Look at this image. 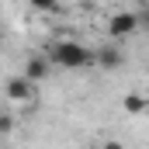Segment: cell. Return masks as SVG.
Returning a JSON list of instances; mask_svg holds the SVG:
<instances>
[{"label": "cell", "mask_w": 149, "mask_h": 149, "mask_svg": "<svg viewBox=\"0 0 149 149\" xmlns=\"http://www.w3.org/2000/svg\"><path fill=\"white\" fill-rule=\"evenodd\" d=\"M94 63V52L83 49L80 42H59L52 49V66H63V70H83Z\"/></svg>", "instance_id": "cell-1"}, {"label": "cell", "mask_w": 149, "mask_h": 149, "mask_svg": "<svg viewBox=\"0 0 149 149\" xmlns=\"http://www.w3.org/2000/svg\"><path fill=\"white\" fill-rule=\"evenodd\" d=\"M135 28H139V17H135L132 10H121V14H114L111 21H108V31H111V38H128Z\"/></svg>", "instance_id": "cell-2"}, {"label": "cell", "mask_w": 149, "mask_h": 149, "mask_svg": "<svg viewBox=\"0 0 149 149\" xmlns=\"http://www.w3.org/2000/svg\"><path fill=\"white\" fill-rule=\"evenodd\" d=\"M3 94H7L10 101H31V97H35V83L24 80V76H10V80L3 83Z\"/></svg>", "instance_id": "cell-3"}, {"label": "cell", "mask_w": 149, "mask_h": 149, "mask_svg": "<svg viewBox=\"0 0 149 149\" xmlns=\"http://www.w3.org/2000/svg\"><path fill=\"white\" fill-rule=\"evenodd\" d=\"M24 80H31V83H42L45 76H49V59H42V56H31L28 63H24Z\"/></svg>", "instance_id": "cell-4"}, {"label": "cell", "mask_w": 149, "mask_h": 149, "mask_svg": "<svg viewBox=\"0 0 149 149\" xmlns=\"http://www.w3.org/2000/svg\"><path fill=\"white\" fill-rule=\"evenodd\" d=\"M97 63H101L104 70H118V66H121V52H118V49H104V52L97 56Z\"/></svg>", "instance_id": "cell-5"}, {"label": "cell", "mask_w": 149, "mask_h": 149, "mask_svg": "<svg viewBox=\"0 0 149 149\" xmlns=\"http://www.w3.org/2000/svg\"><path fill=\"white\" fill-rule=\"evenodd\" d=\"M146 108H149V101L142 97V94H128V97H125V111L128 114H142Z\"/></svg>", "instance_id": "cell-6"}, {"label": "cell", "mask_w": 149, "mask_h": 149, "mask_svg": "<svg viewBox=\"0 0 149 149\" xmlns=\"http://www.w3.org/2000/svg\"><path fill=\"white\" fill-rule=\"evenodd\" d=\"M7 132H14V118L7 111H0V135H7Z\"/></svg>", "instance_id": "cell-7"}, {"label": "cell", "mask_w": 149, "mask_h": 149, "mask_svg": "<svg viewBox=\"0 0 149 149\" xmlns=\"http://www.w3.org/2000/svg\"><path fill=\"white\" fill-rule=\"evenodd\" d=\"M31 7H38V10H56V3L59 0H28Z\"/></svg>", "instance_id": "cell-8"}, {"label": "cell", "mask_w": 149, "mask_h": 149, "mask_svg": "<svg viewBox=\"0 0 149 149\" xmlns=\"http://www.w3.org/2000/svg\"><path fill=\"white\" fill-rule=\"evenodd\" d=\"M104 149H125V146H121V142H114V139H111V142H104Z\"/></svg>", "instance_id": "cell-9"}]
</instances>
